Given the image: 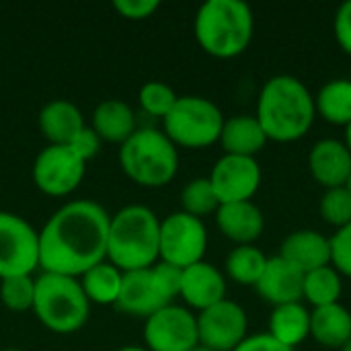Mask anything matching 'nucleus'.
<instances>
[{
    "label": "nucleus",
    "mask_w": 351,
    "mask_h": 351,
    "mask_svg": "<svg viewBox=\"0 0 351 351\" xmlns=\"http://www.w3.org/2000/svg\"><path fill=\"white\" fill-rule=\"evenodd\" d=\"M111 214L90 199H74L58 208L39 232V267L49 274L80 278L107 261Z\"/></svg>",
    "instance_id": "nucleus-1"
},
{
    "label": "nucleus",
    "mask_w": 351,
    "mask_h": 351,
    "mask_svg": "<svg viewBox=\"0 0 351 351\" xmlns=\"http://www.w3.org/2000/svg\"><path fill=\"white\" fill-rule=\"evenodd\" d=\"M253 115L269 142L292 144L302 140L317 119L315 95L300 78L276 74L263 82Z\"/></svg>",
    "instance_id": "nucleus-2"
},
{
    "label": "nucleus",
    "mask_w": 351,
    "mask_h": 351,
    "mask_svg": "<svg viewBox=\"0 0 351 351\" xmlns=\"http://www.w3.org/2000/svg\"><path fill=\"white\" fill-rule=\"evenodd\" d=\"M197 45L216 60L243 56L255 35L253 8L243 0H206L193 19Z\"/></svg>",
    "instance_id": "nucleus-3"
},
{
    "label": "nucleus",
    "mask_w": 351,
    "mask_h": 351,
    "mask_svg": "<svg viewBox=\"0 0 351 351\" xmlns=\"http://www.w3.org/2000/svg\"><path fill=\"white\" fill-rule=\"evenodd\" d=\"M160 220L148 208L132 204L109 220L107 261L123 274L152 267L158 261Z\"/></svg>",
    "instance_id": "nucleus-4"
},
{
    "label": "nucleus",
    "mask_w": 351,
    "mask_h": 351,
    "mask_svg": "<svg viewBox=\"0 0 351 351\" xmlns=\"http://www.w3.org/2000/svg\"><path fill=\"white\" fill-rule=\"evenodd\" d=\"M119 165L130 181L158 189L169 185L179 171V148L156 128H138L119 146Z\"/></svg>",
    "instance_id": "nucleus-5"
},
{
    "label": "nucleus",
    "mask_w": 351,
    "mask_h": 351,
    "mask_svg": "<svg viewBox=\"0 0 351 351\" xmlns=\"http://www.w3.org/2000/svg\"><path fill=\"white\" fill-rule=\"evenodd\" d=\"M31 311L47 331L70 335L86 325L90 302L86 300L78 278L41 271L35 278V298Z\"/></svg>",
    "instance_id": "nucleus-6"
},
{
    "label": "nucleus",
    "mask_w": 351,
    "mask_h": 351,
    "mask_svg": "<svg viewBox=\"0 0 351 351\" xmlns=\"http://www.w3.org/2000/svg\"><path fill=\"white\" fill-rule=\"evenodd\" d=\"M181 271L175 265L156 261L152 267L123 274L121 292L115 308L123 315L148 319L179 298Z\"/></svg>",
    "instance_id": "nucleus-7"
},
{
    "label": "nucleus",
    "mask_w": 351,
    "mask_h": 351,
    "mask_svg": "<svg viewBox=\"0 0 351 351\" xmlns=\"http://www.w3.org/2000/svg\"><path fill=\"white\" fill-rule=\"evenodd\" d=\"M224 119L222 109L214 101L183 95L162 119V132L177 148L202 150L218 144Z\"/></svg>",
    "instance_id": "nucleus-8"
},
{
    "label": "nucleus",
    "mask_w": 351,
    "mask_h": 351,
    "mask_svg": "<svg viewBox=\"0 0 351 351\" xmlns=\"http://www.w3.org/2000/svg\"><path fill=\"white\" fill-rule=\"evenodd\" d=\"M208 251V228L204 220L185 212H173L160 220L158 261L185 269L204 261Z\"/></svg>",
    "instance_id": "nucleus-9"
},
{
    "label": "nucleus",
    "mask_w": 351,
    "mask_h": 351,
    "mask_svg": "<svg viewBox=\"0 0 351 351\" xmlns=\"http://www.w3.org/2000/svg\"><path fill=\"white\" fill-rule=\"evenodd\" d=\"M39 267V232L21 216L0 210V280L33 276Z\"/></svg>",
    "instance_id": "nucleus-10"
},
{
    "label": "nucleus",
    "mask_w": 351,
    "mask_h": 351,
    "mask_svg": "<svg viewBox=\"0 0 351 351\" xmlns=\"http://www.w3.org/2000/svg\"><path fill=\"white\" fill-rule=\"evenodd\" d=\"M33 183L51 197H64L78 189L84 179L86 162L70 146L47 144L33 162Z\"/></svg>",
    "instance_id": "nucleus-11"
},
{
    "label": "nucleus",
    "mask_w": 351,
    "mask_h": 351,
    "mask_svg": "<svg viewBox=\"0 0 351 351\" xmlns=\"http://www.w3.org/2000/svg\"><path fill=\"white\" fill-rule=\"evenodd\" d=\"M195 346H199L197 317L187 306L173 302L144 321L148 351H191Z\"/></svg>",
    "instance_id": "nucleus-12"
},
{
    "label": "nucleus",
    "mask_w": 351,
    "mask_h": 351,
    "mask_svg": "<svg viewBox=\"0 0 351 351\" xmlns=\"http://www.w3.org/2000/svg\"><path fill=\"white\" fill-rule=\"evenodd\" d=\"M208 179L212 183V189L220 206L237 204V202H253V197L257 195L263 183V171L257 158L222 154L212 167Z\"/></svg>",
    "instance_id": "nucleus-13"
},
{
    "label": "nucleus",
    "mask_w": 351,
    "mask_h": 351,
    "mask_svg": "<svg viewBox=\"0 0 351 351\" xmlns=\"http://www.w3.org/2000/svg\"><path fill=\"white\" fill-rule=\"evenodd\" d=\"M195 317L199 343L210 350L232 351L249 335L247 311L230 298H224Z\"/></svg>",
    "instance_id": "nucleus-14"
},
{
    "label": "nucleus",
    "mask_w": 351,
    "mask_h": 351,
    "mask_svg": "<svg viewBox=\"0 0 351 351\" xmlns=\"http://www.w3.org/2000/svg\"><path fill=\"white\" fill-rule=\"evenodd\" d=\"M228 280L226 276L206 259L189 265L181 271L179 298L193 313H202L226 298Z\"/></svg>",
    "instance_id": "nucleus-15"
},
{
    "label": "nucleus",
    "mask_w": 351,
    "mask_h": 351,
    "mask_svg": "<svg viewBox=\"0 0 351 351\" xmlns=\"http://www.w3.org/2000/svg\"><path fill=\"white\" fill-rule=\"evenodd\" d=\"M308 173L323 189L346 187L351 177V152L343 140L323 138L308 150Z\"/></svg>",
    "instance_id": "nucleus-16"
},
{
    "label": "nucleus",
    "mask_w": 351,
    "mask_h": 351,
    "mask_svg": "<svg viewBox=\"0 0 351 351\" xmlns=\"http://www.w3.org/2000/svg\"><path fill=\"white\" fill-rule=\"evenodd\" d=\"M302 282L304 274L280 255L267 257V265L255 284L257 294L271 306H282L290 302H302Z\"/></svg>",
    "instance_id": "nucleus-17"
},
{
    "label": "nucleus",
    "mask_w": 351,
    "mask_h": 351,
    "mask_svg": "<svg viewBox=\"0 0 351 351\" xmlns=\"http://www.w3.org/2000/svg\"><path fill=\"white\" fill-rule=\"evenodd\" d=\"M214 218L218 230L234 243V247L255 245L265 230V216L255 202L222 204Z\"/></svg>",
    "instance_id": "nucleus-18"
},
{
    "label": "nucleus",
    "mask_w": 351,
    "mask_h": 351,
    "mask_svg": "<svg viewBox=\"0 0 351 351\" xmlns=\"http://www.w3.org/2000/svg\"><path fill=\"white\" fill-rule=\"evenodd\" d=\"M278 255L292 263L298 271L308 274L313 269L331 265V243L329 237H325L323 232L302 228L290 232L282 241Z\"/></svg>",
    "instance_id": "nucleus-19"
},
{
    "label": "nucleus",
    "mask_w": 351,
    "mask_h": 351,
    "mask_svg": "<svg viewBox=\"0 0 351 351\" xmlns=\"http://www.w3.org/2000/svg\"><path fill=\"white\" fill-rule=\"evenodd\" d=\"M39 130L47 144L68 146L84 130L82 111L66 99H56L39 111Z\"/></svg>",
    "instance_id": "nucleus-20"
},
{
    "label": "nucleus",
    "mask_w": 351,
    "mask_h": 351,
    "mask_svg": "<svg viewBox=\"0 0 351 351\" xmlns=\"http://www.w3.org/2000/svg\"><path fill=\"white\" fill-rule=\"evenodd\" d=\"M267 142L269 140L263 128L259 125L257 117L249 113L226 117L222 132H220V140H218L224 154L249 156V158H255L265 148Z\"/></svg>",
    "instance_id": "nucleus-21"
},
{
    "label": "nucleus",
    "mask_w": 351,
    "mask_h": 351,
    "mask_svg": "<svg viewBox=\"0 0 351 351\" xmlns=\"http://www.w3.org/2000/svg\"><path fill=\"white\" fill-rule=\"evenodd\" d=\"M93 132L101 138V142L123 144L136 130V113L121 99H105L99 103L90 117Z\"/></svg>",
    "instance_id": "nucleus-22"
},
{
    "label": "nucleus",
    "mask_w": 351,
    "mask_h": 351,
    "mask_svg": "<svg viewBox=\"0 0 351 351\" xmlns=\"http://www.w3.org/2000/svg\"><path fill=\"white\" fill-rule=\"evenodd\" d=\"M267 333L282 346L296 350L311 337V308L304 302H290L274 306Z\"/></svg>",
    "instance_id": "nucleus-23"
},
{
    "label": "nucleus",
    "mask_w": 351,
    "mask_h": 351,
    "mask_svg": "<svg viewBox=\"0 0 351 351\" xmlns=\"http://www.w3.org/2000/svg\"><path fill=\"white\" fill-rule=\"evenodd\" d=\"M311 337L325 350H341L351 339V313L341 302L311 311Z\"/></svg>",
    "instance_id": "nucleus-24"
},
{
    "label": "nucleus",
    "mask_w": 351,
    "mask_h": 351,
    "mask_svg": "<svg viewBox=\"0 0 351 351\" xmlns=\"http://www.w3.org/2000/svg\"><path fill=\"white\" fill-rule=\"evenodd\" d=\"M82 292L90 304H101V306H115L119 292H121V282H123V271L117 269L109 261H101L86 269L78 278Z\"/></svg>",
    "instance_id": "nucleus-25"
},
{
    "label": "nucleus",
    "mask_w": 351,
    "mask_h": 351,
    "mask_svg": "<svg viewBox=\"0 0 351 351\" xmlns=\"http://www.w3.org/2000/svg\"><path fill=\"white\" fill-rule=\"evenodd\" d=\"M315 109L321 119L331 125L351 123V78L327 80L315 95Z\"/></svg>",
    "instance_id": "nucleus-26"
},
{
    "label": "nucleus",
    "mask_w": 351,
    "mask_h": 351,
    "mask_svg": "<svg viewBox=\"0 0 351 351\" xmlns=\"http://www.w3.org/2000/svg\"><path fill=\"white\" fill-rule=\"evenodd\" d=\"M343 294V278L333 265H325L304 274L302 282V302L313 308H323L337 304Z\"/></svg>",
    "instance_id": "nucleus-27"
},
{
    "label": "nucleus",
    "mask_w": 351,
    "mask_h": 351,
    "mask_svg": "<svg viewBox=\"0 0 351 351\" xmlns=\"http://www.w3.org/2000/svg\"><path fill=\"white\" fill-rule=\"evenodd\" d=\"M267 265V255L255 245H241L234 247L224 261V276L226 280L239 286H251L259 282L263 269Z\"/></svg>",
    "instance_id": "nucleus-28"
},
{
    "label": "nucleus",
    "mask_w": 351,
    "mask_h": 351,
    "mask_svg": "<svg viewBox=\"0 0 351 351\" xmlns=\"http://www.w3.org/2000/svg\"><path fill=\"white\" fill-rule=\"evenodd\" d=\"M218 208H220V202H218L208 177H195L183 187L181 212L204 220L208 216H214L218 212Z\"/></svg>",
    "instance_id": "nucleus-29"
},
{
    "label": "nucleus",
    "mask_w": 351,
    "mask_h": 351,
    "mask_svg": "<svg viewBox=\"0 0 351 351\" xmlns=\"http://www.w3.org/2000/svg\"><path fill=\"white\" fill-rule=\"evenodd\" d=\"M35 298V278L33 276H12L0 280V302L12 313H27L33 308Z\"/></svg>",
    "instance_id": "nucleus-30"
},
{
    "label": "nucleus",
    "mask_w": 351,
    "mask_h": 351,
    "mask_svg": "<svg viewBox=\"0 0 351 351\" xmlns=\"http://www.w3.org/2000/svg\"><path fill=\"white\" fill-rule=\"evenodd\" d=\"M319 214L325 224L335 230L348 226L351 222V191L348 187L325 189L319 202Z\"/></svg>",
    "instance_id": "nucleus-31"
},
{
    "label": "nucleus",
    "mask_w": 351,
    "mask_h": 351,
    "mask_svg": "<svg viewBox=\"0 0 351 351\" xmlns=\"http://www.w3.org/2000/svg\"><path fill=\"white\" fill-rule=\"evenodd\" d=\"M177 99H179V95L173 90V86H169L167 82H160V80H150V82L142 84V88L138 93L142 111L152 117H160V119H165L169 115V111L173 109Z\"/></svg>",
    "instance_id": "nucleus-32"
},
{
    "label": "nucleus",
    "mask_w": 351,
    "mask_h": 351,
    "mask_svg": "<svg viewBox=\"0 0 351 351\" xmlns=\"http://www.w3.org/2000/svg\"><path fill=\"white\" fill-rule=\"evenodd\" d=\"M331 243V265L341 278L351 280V222L348 226L335 230L329 237Z\"/></svg>",
    "instance_id": "nucleus-33"
},
{
    "label": "nucleus",
    "mask_w": 351,
    "mask_h": 351,
    "mask_svg": "<svg viewBox=\"0 0 351 351\" xmlns=\"http://www.w3.org/2000/svg\"><path fill=\"white\" fill-rule=\"evenodd\" d=\"M160 8L158 0H115L113 10L125 21H146Z\"/></svg>",
    "instance_id": "nucleus-34"
},
{
    "label": "nucleus",
    "mask_w": 351,
    "mask_h": 351,
    "mask_svg": "<svg viewBox=\"0 0 351 351\" xmlns=\"http://www.w3.org/2000/svg\"><path fill=\"white\" fill-rule=\"evenodd\" d=\"M333 35L337 45L351 56V0L339 4L333 16Z\"/></svg>",
    "instance_id": "nucleus-35"
},
{
    "label": "nucleus",
    "mask_w": 351,
    "mask_h": 351,
    "mask_svg": "<svg viewBox=\"0 0 351 351\" xmlns=\"http://www.w3.org/2000/svg\"><path fill=\"white\" fill-rule=\"evenodd\" d=\"M84 162H88L90 158H95L101 150V138L93 132L90 125H84L82 132H78V136L68 144Z\"/></svg>",
    "instance_id": "nucleus-36"
},
{
    "label": "nucleus",
    "mask_w": 351,
    "mask_h": 351,
    "mask_svg": "<svg viewBox=\"0 0 351 351\" xmlns=\"http://www.w3.org/2000/svg\"><path fill=\"white\" fill-rule=\"evenodd\" d=\"M232 351H296L282 346L280 341H276L269 333H255V335H247L245 341H241Z\"/></svg>",
    "instance_id": "nucleus-37"
},
{
    "label": "nucleus",
    "mask_w": 351,
    "mask_h": 351,
    "mask_svg": "<svg viewBox=\"0 0 351 351\" xmlns=\"http://www.w3.org/2000/svg\"><path fill=\"white\" fill-rule=\"evenodd\" d=\"M343 130H346V132H343V144L348 146V150L351 152V123L350 125H346Z\"/></svg>",
    "instance_id": "nucleus-38"
},
{
    "label": "nucleus",
    "mask_w": 351,
    "mask_h": 351,
    "mask_svg": "<svg viewBox=\"0 0 351 351\" xmlns=\"http://www.w3.org/2000/svg\"><path fill=\"white\" fill-rule=\"evenodd\" d=\"M117 351H148L144 346H125V348H119Z\"/></svg>",
    "instance_id": "nucleus-39"
},
{
    "label": "nucleus",
    "mask_w": 351,
    "mask_h": 351,
    "mask_svg": "<svg viewBox=\"0 0 351 351\" xmlns=\"http://www.w3.org/2000/svg\"><path fill=\"white\" fill-rule=\"evenodd\" d=\"M191 351H216V350H210V348H206V346H202V343H199V346H195Z\"/></svg>",
    "instance_id": "nucleus-40"
},
{
    "label": "nucleus",
    "mask_w": 351,
    "mask_h": 351,
    "mask_svg": "<svg viewBox=\"0 0 351 351\" xmlns=\"http://www.w3.org/2000/svg\"><path fill=\"white\" fill-rule=\"evenodd\" d=\"M339 351H351V339L350 341H348V343H346V346H343V348H341V350Z\"/></svg>",
    "instance_id": "nucleus-41"
},
{
    "label": "nucleus",
    "mask_w": 351,
    "mask_h": 351,
    "mask_svg": "<svg viewBox=\"0 0 351 351\" xmlns=\"http://www.w3.org/2000/svg\"><path fill=\"white\" fill-rule=\"evenodd\" d=\"M0 351H21V350H14V348H6V350H0Z\"/></svg>",
    "instance_id": "nucleus-42"
},
{
    "label": "nucleus",
    "mask_w": 351,
    "mask_h": 351,
    "mask_svg": "<svg viewBox=\"0 0 351 351\" xmlns=\"http://www.w3.org/2000/svg\"><path fill=\"white\" fill-rule=\"evenodd\" d=\"M346 187H348V189L351 191V177H350V181H348V185H346Z\"/></svg>",
    "instance_id": "nucleus-43"
}]
</instances>
